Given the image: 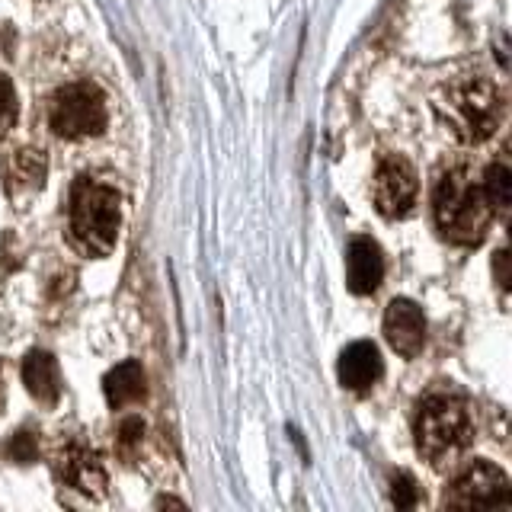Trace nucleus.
Listing matches in <instances>:
<instances>
[{
	"instance_id": "nucleus-19",
	"label": "nucleus",
	"mask_w": 512,
	"mask_h": 512,
	"mask_svg": "<svg viewBox=\"0 0 512 512\" xmlns=\"http://www.w3.org/2000/svg\"><path fill=\"white\" fill-rule=\"evenodd\" d=\"M16 122V93L13 84L0 74V138H4Z\"/></svg>"
},
{
	"instance_id": "nucleus-9",
	"label": "nucleus",
	"mask_w": 512,
	"mask_h": 512,
	"mask_svg": "<svg viewBox=\"0 0 512 512\" xmlns=\"http://www.w3.org/2000/svg\"><path fill=\"white\" fill-rule=\"evenodd\" d=\"M384 336H388L391 349L400 352V356L407 359L416 356L426 340V317L420 304L407 298H394L388 304V311H384Z\"/></svg>"
},
{
	"instance_id": "nucleus-8",
	"label": "nucleus",
	"mask_w": 512,
	"mask_h": 512,
	"mask_svg": "<svg viewBox=\"0 0 512 512\" xmlns=\"http://www.w3.org/2000/svg\"><path fill=\"white\" fill-rule=\"evenodd\" d=\"M55 471L64 484L77 493H87V496H93V500L106 496V484H109L106 468H103L100 455L90 452L87 445H80V442L64 445L55 458Z\"/></svg>"
},
{
	"instance_id": "nucleus-10",
	"label": "nucleus",
	"mask_w": 512,
	"mask_h": 512,
	"mask_svg": "<svg viewBox=\"0 0 512 512\" xmlns=\"http://www.w3.org/2000/svg\"><path fill=\"white\" fill-rule=\"evenodd\" d=\"M384 276V253L372 237H356L346 250V282L352 295H372Z\"/></svg>"
},
{
	"instance_id": "nucleus-4",
	"label": "nucleus",
	"mask_w": 512,
	"mask_h": 512,
	"mask_svg": "<svg viewBox=\"0 0 512 512\" xmlns=\"http://www.w3.org/2000/svg\"><path fill=\"white\" fill-rule=\"evenodd\" d=\"M474 423L464 400L452 391H432L416 410V448L432 468L455 464L471 445Z\"/></svg>"
},
{
	"instance_id": "nucleus-3",
	"label": "nucleus",
	"mask_w": 512,
	"mask_h": 512,
	"mask_svg": "<svg viewBox=\"0 0 512 512\" xmlns=\"http://www.w3.org/2000/svg\"><path fill=\"white\" fill-rule=\"evenodd\" d=\"M432 218H436V228L448 244L477 247L484 240L493 208L480 192V183L471 176V167L455 164L439 173L436 186H432Z\"/></svg>"
},
{
	"instance_id": "nucleus-17",
	"label": "nucleus",
	"mask_w": 512,
	"mask_h": 512,
	"mask_svg": "<svg viewBox=\"0 0 512 512\" xmlns=\"http://www.w3.org/2000/svg\"><path fill=\"white\" fill-rule=\"evenodd\" d=\"M7 455H10L13 461H20V464H32V461L39 458V442H36V436H32L29 429H20V432H16V436L10 439Z\"/></svg>"
},
{
	"instance_id": "nucleus-13",
	"label": "nucleus",
	"mask_w": 512,
	"mask_h": 512,
	"mask_svg": "<svg viewBox=\"0 0 512 512\" xmlns=\"http://www.w3.org/2000/svg\"><path fill=\"white\" fill-rule=\"evenodd\" d=\"M144 391H148V378H144V368L138 362H119L103 378V394L112 410L132 407L135 400L144 397Z\"/></svg>"
},
{
	"instance_id": "nucleus-18",
	"label": "nucleus",
	"mask_w": 512,
	"mask_h": 512,
	"mask_svg": "<svg viewBox=\"0 0 512 512\" xmlns=\"http://www.w3.org/2000/svg\"><path fill=\"white\" fill-rule=\"evenodd\" d=\"M420 500V490H416V480L410 474H394L391 480V503L397 509H410Z\"/></svg>"
},
{
	"instance_id": "nucleus-16",
	"label": "nucleus",
	"mask_w": 512,
	"mask_h": 512,
	"mask_svg": "<svg viewBox=\"0 0 512 512\" xmlns=\"http://www.w3.org/2000/svg\"><path fill=\"white\" fill-rule=\"evenodd\" d=\"M144 436H148V429H144V420L141 416H128V420H122L119 426V455L128 461V458H135V452L144 445Z\"/></svg>"
},
{
	"instance_id": "nucleus-2",
	"label": "nucleus",
	"mask_w": 512,
	"mask_h": 512,
	"mask_svg": "<svg viewBox=\"0 0 512 512\" xmlns=\"http://www.w3.org/2000/svg\"><path fill=\"white\" fill-rule=\"evenodd\" d=\"M122 224V199L119 192L93 180V176H77L68 192V244L87 260L109 256L116 247Z\"/></svg>"
},
{
	"instance_id": "nucleus-12",
	"label": "nucleus",
	"mask_w": 512,
	"mask_h": 512,
	"mask_svg": "<svg viewBox=\"0 0 512 512\" xmlns=\"http://www.w3.org/2000/svg\"><path fill=\"white\" fill-rule=\"evenodd\" d=\"M4 176H7V192L13 199L32 196V192H39L45 183V154L36 148L13 151V157L4 167Z\"/></svg>"
},
{
	"instance_id": "nucleus-6",
	"label": "nucleus",
	"mask_w": 512,
	"mask_h": 512,
	"mask_svg": "<svg viewBox=\"0 0 512 512\" xmlns=\"http://www.w3.org/2000/svg\"><path fill=\"white\" fill-rule=\"evenodd\" d=\"M512 500V487L503 468H496L493 461H471L464 468L452 487L445 493V509H490L506 506Z\"/></svg>"
},
{
	"instance_id": "nucleus-21",
	"label": "nucleus",
	"mask_w": 512,
	"mask_h": 512,
	"mask_svg": "<svg viewBox=\"0 0 512 512\" xmlns=\"http://www.w3.org/2000/svg\"><path fill=\"white\" fill-rule=\"evenodd\" d=\"M0 407H4V365H0Z\"/></svg>"
},
{
	"instance_id": "nucleus-1",
	"label": "nucleus",
	"mask_w": 512,
	"mask_h": 512,
	"mask_svg": "<svg viewBox=\"0 0 512 512\" xmlns=\"http://www.w3.org/2000/svg\"><path fill=\"white\" fill-rule=\"evenodd\" d=\"M432 112L458 144H484L503 122V93L484 74H458L436 90Z\"/></svg>"
},
{
	"instance_id": "nucleus-7",
	"label": "nucleus",
	"mask_w": 512,
	"mask_h": 512,
	"mask_svg": "<svg viewBox=\"0 0 512 512\" xmlns=\"http://www.w3.org/2000/svg\"><path fill=\"white\" fill-rule=\"evenodd\" d=\"M372 199L378 215L384 218H407L416 202V170L407 157L388 154L378 160L375 167V183H372Z\"/></svg>"
},
{
	"instance_id": "nucleus-15",
	"label": "nucleus",
	"mask_w": 512,
	"mask_h": 512,
	"mask_svg": "<svg viewBox=\"0 0 512 512\" xmlns=\"http://www.w3.org/2000/svg\"><path fill=\"white\" fill-rule=\"evenodd\" d=\"M480 192H484V199L490 208L496 212H506L509 208V199H512V170L503 164V160H493L487 167L484 180H480Z\"/></svg>"
},
{
	"instance_id": "nucleus-14",
	"label": "nucleus",
	"mask_w": 512,
	"mask_h": 512,
	"mask_svg": "<svg viewBox=\"0 0 512 512\" xmlns=\"http://www.w3.org/2000/svg\"><path fill=\"white\" fill-rule=\"evenodd\" d=\"M20 372H23V381L32 397L42 400V404H55L61 394V372H58L55 356H48L42 349H32L23 359Z\"/></svg>"
},
{
	"instance_id": "nucleus-11",
	"label": "nucleus",
	"mask_w": 512,
	"mask_h": 512,
	"mask_svg": "<svg viewBox=\"0 0 512 512\" xmlns=\"http://www.w3.org/2000/svg\"><path fill=\"white\" fill-rule=\"evenodd\" d=\"M381 372H384L381 352L368 340L349 343L340 352V362H336V375H340V384L346 391H368L381 378Z\"/></svg>"
},
{
	"instance_id": "nucleus-20",
	"label": "nucleus",
	"mask_w": 512,
	"mask_h": 512,
	"mask_svg": "<svg viewBox=\"0 0 512 512\" xmlns=\"http://www.w3.org/2000/svg\"><path fill=\"white\" fill-rule=\"evenodd\" d=\"M506 263H509V253L506 250H496L493 269H496V282H500V288H509V269H506Z\"/></svg>"
},
{
	"instance_id": "nucleus-5",
	"label": "nucleus",
	"mask_w": 512,
	"mask_h": 512,
	"mask_svg": "<svg viewBox=\"0 0 512 512\" xmlns=\"http://www.w3.org/2000/svg\"><path fill=\"white\" fill-rule=\"evenodd\" d=\"M48 128L64 141H87L106 128V96L90 80L64 84L48 100Z\"/></svg>"
}]
</instances>
